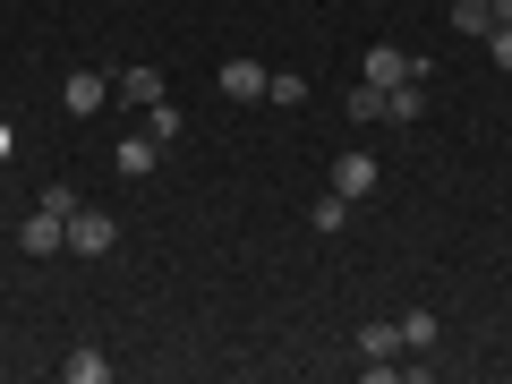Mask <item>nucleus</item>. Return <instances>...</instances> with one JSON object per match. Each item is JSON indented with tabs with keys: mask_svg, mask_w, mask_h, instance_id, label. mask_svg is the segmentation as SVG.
<instances>
[{
	"mask_svg": "<svg viewBox=\"0 0 512 384\" xmlns=\"http://www.w3.org/2000/svg\"><path fill=\"white\" fill-rule=\"evenodd\" d=\"M342 111H350V120H384V86H367V77H359V86L342 94Z\"/></svg>",
	"mask_w": 512,
	"mask_h": 384,
	"instance_id": "nucleus-14",
	"label": "nucleus"
},
{
	"mask_svg": "<svg viewBox=\"0 0 512 384\" xmlns=\"http://www.w3.org/2000/svg\"><path fill=\"white\" fill-rule=\"evenodd\" d=\"M393 325H402V350H436V342H444V316H436V308H402Z\"/></svg>",
	"mask_w": 512,
	"mask_h": 384,
	"instance_id": "nucleus-9",
	"label": "nucleus"
},
{
	"mask_svg": "<svg viewBox=\"0 0 512 384\" xmlns=\"http://www.w3.org/2000/svg\"><path fill=\"white\" fill-rule=\"evenodd\" d=\"M376 180H384V171H376V154H333V197H350V205H359V197H376Z\"/></svg>",
	"mask_w": 512,
	"mask_h": 384,
	"instance_id": "nucleus-5",
	"label": "nucleus"
},
{
	"mask_svg": "<svg viewBox=\"0 0 512 384\" xmlns=\"http://www.w3.org/2000/svg\"><path fill=\"white\" fill-rule=\"evenodd\" d=\"M359 77H367V86H402V77H427V60H419V52H402V43H367Z\"/></svg>",
	"mask_w": 512,
	"mask_h": 384,
	"instance_id": "nucleus-1",
	"label": "nucleus"
},
{
	"mask_svg": "<svg viewBox=\"0 0 512 384\" xmlns=\"http://www.w3.org/2000/svg\"><path fill=\"white\" fill-rule=\"evenodd\" d=\"M60 103H69V120H94L111 103V69H69L60 77Z\"/></svg>",
	"mask_w": 512,
	"mask_h": 384,
	"instance_id": "nucleus-4",
	"label": "nucleus"
},
{
	"mask_svg": "<svg viewBox=\"0 0 512 384\" xmlns=\"http://www.w3.org/2000/svg\"><path fill=\"white\" fill-rule=\"evenodd\" d=\"M18 248H26V256H52V248H69V222H60L52 205H35V214L18 222Z\"/></svg>",
	"mask_w": 512,
	"mask_h": 384,
	"instance_id": "nucleus-6",
	"label": "nucleus"
},
{
	"mask_svg": "<svg viewBox=\"0 0 512 384\" xmlns=\"http://www.w3.org/2000/svg\"><path fill=\"white\" fill-rule=\"evenodd\" d=\"M0 163H9V120H0Z\"/></svg>",
	"mask_w": 512,
	"mask_h": 384,
	"instance_id": "nucleus-20",
	"label": "nucleus"
},
{
	"mask_svg": "<svg viewBox=\"0 0 512 384\" xmlns=\"http://www.w3.org/2000/svg\"><path fill=\"white\" fill-rule=\"evenodd\" d=\"M60 376H69V384H103V376H111V350H94V342H77L69 359H60Z\"/></svg>",
	"mask_w": 512,
	"mask_h": 384,
	"instance_id": "nucleus-11",
	"label": "nucleus"
},
{
	"mask_svg": "<svg viewBox=\"0 0 512 384\" xmlns=\"http://www.w3.org/2000/svg\"><path fill=\"white\" fill-rule=\"evenodd\" d=\"M453 26L487 43V35H495V0H453Z\"/></svg>",
	"mask_w": 512,
	"mask_h": 384,
	"instance_id": "nucleus-13",
	"label": "nucleus"
},
{
	"mask_svg": "<svg viewBox=\"0 0 512 384\" xmlns=\"http://www.w3.org/2000/svg\"><path fill=\"white\" fill-rule=\"evenodd\" d=\"M265 77H274V69H256V60H222L214 86L231 94V103H256V94H265Z\"/></svg>",
	"mask_w": 512,
	"mask_h": 384,
	"instance_id": "nucleus-8",
	"label": "nucleus"
},
{
	"mask_svg": "<svg viewBox=\"0 0 512 384\" xmlns=\"http://www.w3.org/2000/svg\"><path fill=\"white\" fill-rule=\"evenodd\" d=\"M495 26H512V0H495Z\"/></svg>",
	"mask_w": 512,
	"mask_h": 384,
	"instance_id": "nucleus-19",
	"label": "nucleus"
},
{
	"mask_svg": "<svg viewBox=\"0 0 512 384\" xmlns=\"http://www.w3.org/2000/svg\"><path fill=\"white\" fill-rule=\"evenodd\" d=\"M111 163H120V180H146V171L163 163V137H154V128H137V137H120V146H111Z\"/></svg>",
	"mask_w": 512,
	"mask_h": 384,
	"instance_id": "nucleus-7",
	"label": "nucleus"
},
{
	"mask_svg": "<svg viewBox=\"0 0 512 384\" xmlns=\"http://www.w3.org/2000/svg\"><path fill=\"white\" fill-rule=\"evenodd\" d=\"M35 205H52V214L69 222V214H77V188H69V180H52V188H43V197H35Z\"/></svg>",
	"mask_w": 512,
	"mask_h": 384,
	"instance_id": "nucleus-17",
	"label": "nucleus"
},
{
	"mask_svg": "<svg viewBox=\"0 0 512 384\" xmlns=\"http://www.w3.org/2000/svg\"><path fill=\"white\" fill-rule=\"evenodd\" d=\"M265 103H308V77H299V69H274V77H265Z\"/></svg>",
	"mask_w": 512,
	"mask_h": 384,
	"instance_id": "nucleus-16",
	"label": "nucleus"
},
{
	"mask_svg": "<svg viewBox=\"0 0 512 384\" xmlns=\"http://www.w3.org/2000/svg\"><path fill=\"white\" fill-rule=\"evenodd\" d=\"M69 248L77 256H111V248H120V222H111L103 205H77V214H69Z\"/></svg>",
	"mask_w": 512,
	"mask_h": 384,
	"instance_id": "nucleus-3",
	"label": "nucleus"
},
{
	"mask_svg": "<svg viewBox=\"0 0 512 384\" xmlns=\"http://www.w3.org/2000/svg\"><path fill=\"white\" fill-rule=\"evenodd\" d=\"M359 359H402V325H393V316H367L359 325Z\"/></svg>",
	"mask_w": 512,
	"mask_h": 384,
	"instance_id": "nucleus-10",
	"label": "nucleus"
},
{
	"mask_svg": "<svg viewBox=\"0 0 512 384\" xmlns=\"http://www.w3.org/2000/svg\"><path fill=\"white\" fill-rule=\"evenodd\" d=\"M487 60H495V69H512V26H495V35H487Z\"/></svg>",
	"mask_w": 512,
	"mask_h": 384,
	"instance_id": "nucleus-18",
	"label": "nucleus"
},
{
	"mask_svg": "<svg viewBox=\"0 0 512 384\" xmlns=\"http://www.w3.org/2000/svg\"><path fill=\"white\" fill-rule=\"evenodd\" d=\"M111 94H120L128 111H154V103H171V77L154 69V60H137V69H120V77H111Z\"/></svg>",
	"mask_w": 512,
	"mask_h": 384,
	"instance_id": "nucleus-2",
	"label": "nucleus"
},
{
	"mask_svg": "<svg viewBox=\"0 0 512 384\" xmlns=\"http://www.w3.org/2000/svg\"><path fill=\"white\" fill-rule=\"evenodd\" d=\"M419 111H427L419 77H402V86H384V120H393V128H410V120H419Z\"/></svg>",
	"mask_w": 512,
	"mask_h": 384,
	"instance_id": "nucleus-12",
	"label": "nucleus"
},
{
	"mask_svg": "<svg viewBox=\"0 0 512 384\" xmlns=\"http://www.w3.org/2000/svg\"><path fill=\"white\" fill-rule=\"evenodd\" d=\"M308 222H316V231H325V239H333V231H350V197H333V188H325V197H316V214H308Z\"/></svg>",
	"mask_w": 512,
	"mask_h": 384,
	"instance_id": "nucleus-15",
	"label": "nucleus"
}]
</instances>
